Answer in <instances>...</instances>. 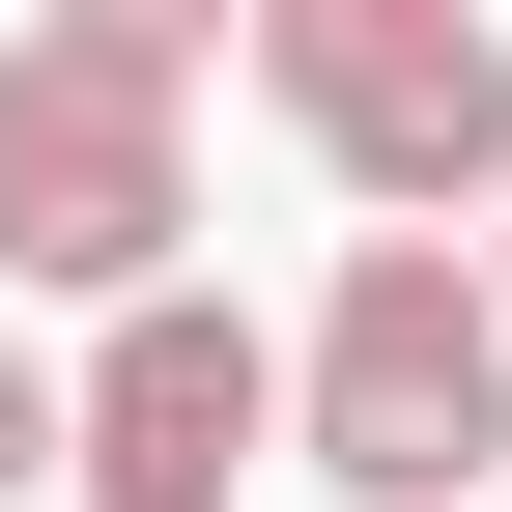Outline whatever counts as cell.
<instances>
[{
	"label": "cell",
	"mask_w": 512,
	"mask_h": 512,
	"mask_svg": "<svg viewBox=\"0 0 512 512\" xmlns=\"http://www.w3.org/2000/svg\"><path fill=\"white\" fill-rule=\"evenodd\" d=\"M200 86H228V0H29L0 29V285L57 313H143L200 285Z\"/></svg>",
	"instance_id": "obj_1"
},
{
	"label": "cell",
	"mask_w": 512,
	"mask_h": 512,
	"mask_svg": "<svg viewBox=\"0 0 512 512\" xmlns=\"http://www.w3.org/2000/svg\"><path fill=\"white\" fill-rule=\"evenodd\" d=\"M285 456L342 512H456L512 456V313H484V228H342V285H313L285 342Z\"/></svg>",
	"instance_id": "obj_2"
},
{
	"label": "cell",
	"mask_w": 512,
	"mask_h": 512,
	"mask_svg": "<svg viewBox=\"0 0 512 512\" xmlns=\"http://www.w3.org/2000/svg\"><path fill=\"white\" fill-rule=\"evenodd\" d=\"M256 114L370 228H484L512 200V29L484 0H256Z\"/></svg>",
	"instance_id": "obj_3"
},
{
	"label": "cell",
	"mask_w": 512,
	"mask_h": 512,
	"mask_svg": "<svg viewBox=\"0 0 512 512\" xmlns=\"http://www.w3.org/2000/svg\"><path fill=\"white\" fill-rule=\"evenodd\" d=\"M256 456H285V342H256L228 285L86 313V370H57V484H86V512H228Z\"/></svg>",
	"instance_id": "obj_4"
},
{
	"label": "cell",
	"mask_w": 512,
	"mask_h": 512,
	"mask_svg": "<svg viewBox=\"0 0 512 512\" xmlns=\"http://www.w3.org/2000/svg\"><path fill=\"white\" fill-rule=\"evenodd\" d=\"M29 484H57V342L0 313V512H29Z\"/></svg>",
	"instance_id": "obj_5"
},
{
	"label": "cell",
	"mask_w": 512,
	"mask_h": 512,
	"mask_svg": "<svg viewBox=\"0 0 512 512\" xmlns=\"http://www.w3.org/2000/svg\"><path fill=\"white\" fill-rule=\"evenodd\" d=\"M484 313H512V200H484Z\"/></svg>",
	"instance_id": "obj_6"
}]
</instances>
